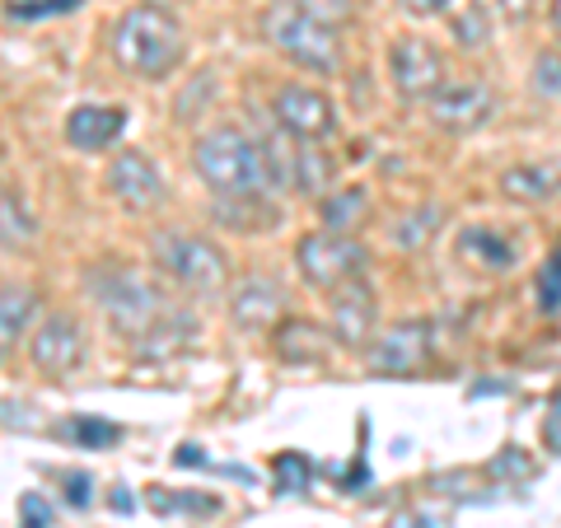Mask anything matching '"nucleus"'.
<instances>
[{"mask_svg":"<svg viewBox=\"0 0 561 528\" xmlns=\"http://www.w3.org/2000/svg\"><path fill=\"white\" fill-rule=\"evenodd\" d=\"M192 169H197V179L216 192L220 202H257L262 192H272L267 154L239 127L206 131L197 146H192Z\"/></svg>","mask_w":561,"mask_h":528,"instance_id":"obj_1","label":"nucleus"},{"mask_svg":"<svg viewBox=\"0 0 561 528\" xmlns=\"http://www.w3.org/2000/svg\"><path fill=\"white\" fill-rule=\"evenodd\" d=\"M113 61L140 80H169L183 66V24L164 5H131L113 24Z\"/></svg>","mask_w":561,"mask_h":528,"instance_id":"obj_2","label":"nucleus"},{"mask_svg":"<svg viewBox=\"0 0 561 528\" xmlns=\"http://www.w3.org/2000/svg\"><path fill=\"white\" fill-rule=\"evenodd\" d=\"M90 286H94V295H99L103 313H108V323L122 332V337H131L136 346L146 342L150 332L173 313V305L164 299V290L154 286L150 276L127 272V267H103L99 276H90Z\"/></svg>","mask_w":561,"mask_h":528,"instance_id":"obj_3","label":"nucleus"},{"mask_svg":"<svg viewBox=\"0 0 561 528\" xmlns=\"http://www.w3.org/2000/svg\"><path fill=\"white\" fill-rule=\"evenodd\" d=\"M262 38H267L280 57L313 70V76H332L342 66V38L337 28L313 20L305 10H290V5H272L262 10Z\"/></svg>","mask_w":561,"mask_h":528,"instance_id":"obj_4","label":"nucleus"},{"mask_svg":"<svg viewBox=\"0 0 561 528\" xmlns=\"http://www.w3.org/2000/svg\"><path fill=\"white\" fill-rule=\"evenodd\" d=\"M295 267H300L305 286L332 295L346 280H360L370 267V249L356 234H337V230H313L295 243Z\"/></svg>","mask_w":561,"mask_h":528,"instance_id":"obj_5","label":"nucleus"},{"mask_svg":"<svg viewBox=\"0 0 561 528\" xmlns=\"http://www.w3.org/2000/svg\"><path fill=\"white\" fill-rule=\"evenodd\" d=\"M154 262L192 295H220L230 286V257L202 234H154Z\"/></svg>","mask_w":561,"mask_h":528,"instance_id":"obj_6","label":"nucleus"},{"mask_svg":"<svg viewBox=\"0 0 561 528\" xmlns=\"http://www.w3.org/2000/svg\"><path fill=\"white\" fill-rule=\"evenodd\" d=\"M426 108H431V122L440 131L472 136V131H482L486 122L496 117V90H491L486 80H478V76H454L426 99Z\"/></svg>","mask_w":561,"mask_h":528,"instance_id":"obj_7","label":"nucleus"},{"mask_svg":"<svg viewBox=\"0 0 561 528\" xmlns=\"http://www.w3.org/2000/svg\"><path fill=\"white\" fill-rule=\"evenodd\" d=\"M103 187H108V197L122 210H131V216H146V210L164 206V197H169V183H164L160 164H154L146 150H136V146L122 150L117 160L108 164V173H103Z\"/></svg>","mask_w":561,"mask_h":528,"instance_id":"obj_8","label":"nucleus"},{"mask_svg":"<svg viewBox=\"0 0 561 528\" xmlns=\"http://www.w3.org/2000/svg\"><path fill=\"white\" fill-rule=\"evenodd\" d=\"M84 351H90V342H84L76 313H47L38 332L28 337V356L47 379H70L84 365Z\"/></svg>","mask_w":561,"mask_h":528,"instance_id":"obj_9","label":"nucleus"},{"mask_svg":"<svg viewBox=\"0 0 561 528\" xmlns=\"http://www.w3.org/2000/svg\"><path fill=\"white\" fill-rule=\"evenodd\" d=\"M431 337H435L431 323H421V319L398 323L389 332H375L370 369H375V375H383V379H412V375H421V369L431 365V346H435Z\"/></svg>","mask_w":561,"mask_h":528,"instance_id":"obj_10","label":"nucleus"},{"mask_svg":"<svg viewBox=\"0 0 561 528\" xmlns=\"http://www.w3.org/2000/svg\"><path fill=\"white\" fill-rule=\"evenodd\" d=\"M389 70H393L398 94L412 99V103H426L449 80L445 51L435 43H426V38H398L393 51H389Z\"/></svg>","mask_w":561,"mask_h":528,"instance_id":"obj_11","label":"nucleus"},{"mask_svg":"<svg viewBox=\"0 0 561 528\" xmlns=\"http://www.w3.org/2000/svg\"><path fill=\"white\" fill-rule=\"evenodd\" d=\"M276 122L286 127L295 140H328L337 131V108L323 90H309V84H280L272 99Z\"/></svg>","mask_w":561,"mask_h":528,"instance_id":"obj_12","label":"nucleus"},{"mask_svg":"<svg viewBox=\"0 0 561 528\" xmlns=\"http://www.w3.org/2000/svg\"><path fill=\"white\" fill-rule=\"evenodd\" d=\"M375 328H379V299L365 286V276L332 290V337L342 346H370Z\"/></svg>","mask_w":561,"mask_h":528,"instance_id":"obj_13","label":"nucleus"},{"mask_svg":"<svg viewBox=\"0 0 561 528\" xmlns=\"http://www.w3.org/2000/svg\"><path fill=\"white\" fill-rule=\"evenodd\" d=\"M230 319L243 332H276V323L286 319V290L267 276H249L230 299Z\"/></svg>","mask_w":561,"mask_h":528,"instance_id":"obj_14","label":"nucleus"},{"mask_svg":"<svg viewBox=\"0 0 561 528\" xmlns=\"http://www.w3.org/2000/svg\"><path fill=\"white\" fill-rule=\"evenodd\" d=\"M122 127H127V113H122L117 103H80V108H70V117H66V140L76 150L94 154V150H108L122 136Z\"/></svg>","mask_w":561,"mask_h":528,"instance_id":"obj_15","label":"nucleus"},{"mask_svg":"<svg viewBox=\"0 0 561 528\" xmlns=\"http://www.w3.org/2000/svg\"><path fill=\"white\" fill-rule=\"evenodd\" d=\"M272 337H276V356L290 365H328L332 342H337L332 328H319L309 319H280Z\"/></svg>","mask_w":561,"mask_h":528,"instance_id":"obj_16","label":"nucleus"},{"mask_svg":"<svg viewBox=\"0 0 561 528\" xmlns=\"http://www.w3.org/2000/svg\"><path fill=\"white\" fill-rule=\"evenodd\" d=\"M501 192L511 202H524V206H538V202H552L561 192V154L552 160H534V164H515L501 173Z\"/></svg>","mask_w":561,"mask_h":528,"instance_id":"obj_17","label":"nucleus"},{"mask_svg":"<svg viewBox=\"0 0 561 528\" xmlns=\"http://www.w3.org/2000/svg\"><path fill=\"white\" fill-rule=\"evenodd\" d=\"M38 309V290L20 286V280H0V360L14 351V342L24 337V328Z\"/></svg>","mask_w":561,"mask_h":528,"instance_id":"obj_18","label":"nucleus"},{"mask_svg":"<svg viewBox=\"0 0 561 528\" xmlns=\"http://www.w3.org/2000/svg\"><path fill=\"white\" fill-rule=\"evenodd\" d=\"M290 187L309 192V197H328L332 192V160L319 150V140H300L290 150Z\"/></svg>","mask_w":561,"mask_h":528,"instance_id":"obj_19","label":"nucleus"},{"mask_svg":"<svg viewBox=\"0 0 561 528\" xmlns=\"http://www.w3.org/2000/svg\"><path fill=\"white\" fill-rule=\"evenodd\" d=\"M459 253L468 262H482V267H491V272H511L515 267V243H505L496 230H486V225H472V230H463Z\"/></svg>","mask_w":561,"mask_h":528,"instance_id":"obj_20","label":"nucleus"},{"mask_svg":"<svg viewBox=\"0 0 561 528\" xmlns=\"http://www.w3.org/2000/svg\"><path fill=\"white\" fill-rule=\"evenodd\" d=\"M365 210H370V197L365 187H342V192H328L323 197V230H337V234H356Z\"/></svg>","mask_w":561,"mask_h":528,"instance_id":"obj_21","label":"nucleus"},{"mask_svg":"<svg viewBox=\"0 0 561 528\" xmlns=\"http://www.w3.org/2000/svg\"><path fill=\"white\" fill-rule=\"evenodd\" d=\"M33 239H38V225H33L24 202L10 187H0V249H24Z\"/></svg>","mask_w":561,"mask_h":528,"instance_id":"obj_22","label":"nucleus"},{"mask_svg":"<svg viewBox=\"0 0 561 528\" xmlns=\"http://www.w3.org/2000/svg\"><path fill=\"white\" fill-rule=\"evenodd\" d=\"M150 509H160V515H216L220 501L216 496H173L164 486H150Z\"/></svg>","mask_w":561,"mask_h":528,"instance_id":"obj_23","label":"nucleus"},{"mask_svg":"<svg viewBox=\"0 0 561 528\" xmlns=\"http://www.w3.org/2000/svg\"><path fill=\"white\" fill-rule=\"evenodd\" d=\"M276 5L305 10V14H313V20H323V24H332V28L351 24V14H356V5H351V0H276Z\"/></svg>","mask_w":561,"mask_h":528,"instance_id":"obj_24","label":"nucleus"},{"mask_svg":"<svg viewBox=\"0 0 561 528\" xmlns=\"http://www.w3.org/2000/svg\"><path fill=\"white\" fill-rule=\"evenodd\" d=\"M538 309L542 313H561V249L548 253L538 272Z\"/></svg>","mask_w":561,"mask_h":528,"instance_id":"obj_25","label":"nucleus"},{"mask_svg":"<svg viewBox=\"0 0 561 528\" xmlns=\"http://www.w3.org/2000/svg\"><path fill=\"white\" fill-rule=\"evenodd\" d=\"M313 482V463L305 454H280L276 459V491H305Z\"/></svg>","mask_w":561,"mask_h":528,"instance_id":"obj_26","label":"nucleus"},{"mask_svg":"<svg viewBox=\"0 0 561 528\" xmlns=\"http://www.w3.org/2000/svg\"><path fill=\"white\" fill-rule=\"evenodd\" d=\"M534 94H542V99L561 94V51H538V61H534Z\"/></svg>","mask_w":561,"mask_h":528,"instance_id":"obj_27","label":"nucleus"},{"mask_svg":"<svg viewBox=\"0 0 561 528\" xmlns=\"http://www.w3.org/2000/svg\"><path fill=\"white\" fill-rule=\"evenodd\" d=\"M70 435H76V439H84V445H94V449H108V445H117V426H113V421H70V426H66Z\"/></svg>","mask_w":561,"mask_h":528,"instance_id":"obj_28","label":"nucleus"},{"mask_svg":"<svg viewBox=\"0 0 561 528\" xmlns=\"http://www.w3.org/2000/svg\"><path fill=\"white\" fill-rule=\"evenodd\" d=\"M435 220H440V206H421L416 216L402 220V225H412V230H393V239L408 243V249H416V243L426 239V234H435Z\"/></svg>","mask_w":561,"mask_h":528,"instance_id":"obj_29","label":"nucleus"},{"mask_svg":"<svg viewBox=\"0 0 561 528\" xmlns=\"http://www.w3.org/2000/svg\"><path fill=\"white\" fill-rule=\"evenodd\" d=\"M80 0H38V5H28V0H14L10 5V20H43V14H66L76 10Z\"/></svg>","mask_w":561,"mask_h":528,"instance_id":"obj_30","label":"nucleus"},{"mask_svg":"<svg viewBox=\"0 0 561 528\" xmlns=\"http://www.w3.org/2000/svg\"><path fill=\"white\" fill-rule=\"evenodd\" d=\"M20 524L24 528H47L51 524V505L38 496V491H24L20 496Z\"/></svg>","mask_w":561,"mask_h":528,"instance_id":"obj_31","label":"nucleus"},{"mask_svg":"<svg viewBox=\"0 0 561 528\" xmlns=\"http://www.w3.org/2000/svg\"><path fill=\"white\" fill-rule=\"evenodd\" d=\"M454 33H459V43H463V47H482V43H486V20H482V5H472V10H468V20L454 24Z\"/></svg>","mask_w":561,"mask_h":528,"instance_id":"obj_32","label":"nucleus"},{"mask_svg":"<svg viewBox=\"0 0 561 528\" xmlns=\"http://www.w3.org/2000/svg\"><path fill=\"white\" fill-rule=\"evenodd\" d=\"M408 14H445L449 10V0H398Z\"/></svg>","mask_w":561,"mask_h":528,"instance_id":"obj_33","label":"nucleus"},{"mask_svg":"<svg viewBox=\"0 0 561 528\" xmlns=\"http://www.w3.org/2000/svg\"><path fill=\"white\" fill-rule=\"evenodd\" d=\"M501 14L505 20H515V24H524L534 14V0H501Z\"/></svg>","mask_w":561,"mask_h":528,"instance_id":"obj_34","label":"nucleus"},{"mask_svg":"<svg viewBox=\"0 0 561 528\" xmlns=\"http://www.w3.org/2000/svg\"><path fill=\"white\" fill-rule=\"evenodd\" d=\"M542 435H548V445L561 454V398L552 402V416H548V426H542Z\"/></svg>","mask_w":561,"mask_h":528,"instance_id":"obj_35","label":"nucleus"},{"mask_svg":"<svg viewBox=\"0 0 561 528\" xmlns=\"http://www.w3.org/2000/svg\"><path fill=\"white\" fill-rule=\"evenodd\" d=\"M70 491H66V496H70V505H84V501H90V491H84V478H80V472H70Z\"/></svg>","mask_w":561,"mask_h":528,"instance_id":"obj_36","label":"nucleus"},{"mask_svg":"<svg viewBox=\"0 0 561 528\" xmlns=\"http://www.w3.org/2000/svg\"><path fill=\"white\" fill-rule=\"evenodd\" d=\"M548 24H552V33L561 38V0H552V5H548Z\"/></svg>","mask_w":561,"mask_h":528,"instance_id":"obj_37","label":"nucleus"}]
</instances>
